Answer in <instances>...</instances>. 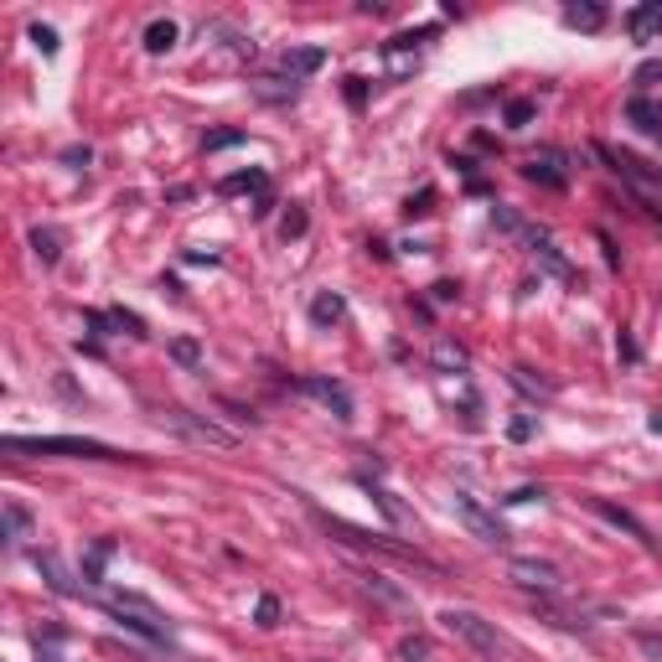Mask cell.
I'll use <instances>...</instances> for the list:
<instances>
[{
	"instance_id": "1",
	"label": "cell",
	"mask_w": 662,
	"mask_h": 662,
	"mask_svg": "<svg viewBox=\"0 0 662 662\" xmlns=\"http://www.w3.org/2000/svg\"><path fill=\"white\" fill-rule=\"evenodd\" d=\"M5 455H83V461H119L114 445L78 435H5Z\"/></svg>"
},
{
	"instance_id": "2",
	"label": "cell",
	"mask_w": 662,
	"mask_h": 662,
	"mask_svg": "<svg viewBox=\"0 0 662 662\" xmlns=\"http://www.w3.org/2000/svg\"><path fill=\"white\" fill-rule=\"evenodd\" d=\"M440 626L451 631V637H461V642H466L471 652H476V657H497V652H502L497 626H492L486 616L466 611V606H445V611H440Z\"/></svg>"
},
{
	"instance_id": "3",
	"label": "cell",
	"mask_w": 662,
	"mask_h": 662,
	"mask_svg": "<svg viewBox=\"0 0 662 662\" xmlns=\"http://www.w3.org/2000/svg\"><path fill=\"white\" fill-rule=\"evenodd\" d=\"M166 424H171V430H181V435L187 440H197V445H212V451H228V445H233V430H223V424H212V420H197L192 409H166L161 414Z\"/></svg>"
},
{
	"instance_id": "4",
	"label": "cell",
	"mask_w": 662,
	"mask_h": 662,
	"mask_svg": "<svg viewBox=\"0 0 662 662\" xmlns=\"http://www.w3.org/2000/svg\"><path fill=\"white\" fill-rule=\"evenodd\" d=\"M451 507H455V517H461V523H466L471 534L482 538V544H507V534H502V523L492 513H486L482 502L471 497V492H455L451 497Z\"/></svg>"
},
{
	"instance_id": "5",
	"label": "cell",
	"mask_w": 662,
	"mask_h": 662,
	"mask_svg": "<svg viewBox=\"0 0 662 662\" xmlns=\"http://www.w3.org/2000/svg\"><path fill=\"white\" fill-rule=\"evenodd\" d=\"M523 177L538 181V187H569V156L565 150H554V146H544V150H534V156L523 161Z\"/></svg>"
},
{
	"instance_id": "6",
	"label": "cell",
	"mask_w": 662,
	"mask_h": 662,
	"mask_svg": "<svg viewBox=\"0 0 662 662\" xmlns=\"http://www.w3.org/2000/svg\"><path fill=\"white\" fill-rule=\"evenodd\" d=\"M507 575H513V585H523V590H544V596L565 585V575H559L549 559H513V565H507Z\"/></svg>"
},
{
	"instance_id": "7",
	"label": "cell",
	"mask_w": 662,
	"mask_h": 662,
	"mask_svg": "<svg viewBox=\"0 0 662 662\" xmlns=\"http://www.w3.org/2000/svg\"><path fill=\"white\" fill-rule=\"evenodd\" d=\"M590 513H596V517H606V523H611V528H621V534H631L637 544H642V549H657V538L647 534V523H642L637 513H626V507H616V502L590 497Z\"/></svg>"
},
{
	"instance_id": "8",
	"label": "cell",
	"mask_w": 662,
	"mask_h": 662,
	"mask_svg": "<svg viewBox=\"0 0 662 662\" xmlns=\"http://www.w3.org/2000/svg\"><path fill=\"white\" fill-rule=\"evenodd\" d=\"M295 388H300V393H311V399H321V404L331 409L341 424L352 420V399H347V388H341L337 378H300Z\"/></svg>"
},
{
	"instance_id": "9",
	"label": "cell",
	"mask_w": 662,
	"mask_h": 662,
	"mask_svg": "<svg viewBox=\"0 0 662 662\" xmlns=\"http://www.w3.org/2000/svg\"><path fill=\"white\" fill-rule=\"evenodd\" d=\"M528 249H534V259L544 264V270H549L554 280H565V285H580V275H575V264H569V259L559 254V249H554V239H549V233H544V239H534Z\"/></svg>"
},
{
	"instance_id": "10",
	"label": "cell",
	"mask_w": 662,
	"mask_h": 662,
	"mask_svg": "<svg viewBox=\"0 0 662 662\" xmlns=\"http://www.w3.org/2000/svg\"><path fill=\"white\" fill-rule=\"evenodd\" d=\"M321 63H326V47H290V52H280V67H285V78H290V83L311 78Z\"/></svg>"
},
{
	"instance_id": "11",
	"label": "cell",
	"mask_w": 662,
	"mask_h": 662,
	"mask_svg": "<svg viewBox=\"0 0 662 662\" xmlns=\"http://www.w3.org/2000/svg\"><path fill=\"white\" fill-rule=\"evenodd\" d=\"M626 26H631V36L637 42H657L662 36V0H647V5H637L626 16Z\"/></svg>"
},
{
	"instance_id": "12",
	"label": "cell",
	"mask_w": 662,
	"mask_h": 662,
	"mask_svg": "<svg viewBox=\"0 0 662 662\" xmlns=\"http://www.w3.org/2000/svg\"><path fill=\"white\" fill-rule=\"evenodd\" d=\"M596 156H606V161L621 171V177H631V181H652V187H662V166H647V161H637V156H616V150H606V146H596Z\"/></svg>"
},
{
	"instance_id": "13",
	"label": "cell",
	"mask_w": 662,
	"mask_h": 662,
	"mask_svg": "<svg viewBox=\"0 0 662 662\" xmlns=\"http://www.w3.org/2000/svg\"><path fill=\"white\" fill-rule=\"evenodd\" d=\"M565 26H575V32H600V26H606V5H596V0H569Z\"/></svg>"
},
{
	"instance_id": "14",
	"label": "cell",
	"mask_w": 662,
	"mask_h": 662,
	"mask_svg": "<svg viewBox=\"0 0 662 662\" xmlns=\"http://www.w3.org/2000/svg\"><path fill=\"white\" fill-rule=\"evenodd\" d=\"M626 119H631V125H637V129H642V135H652V140H662V109H657V104H652V98H642V94H637V98H631V104H626Z\"/></svg>"
},
{
	"instance_id": "15",
	"label": "cell",
	"mask_w": 662,
	"mask_h": 662,
	"mask_svg": "<svg viewBox=\"0 0 662 662\" xmlns=\"http://www.w3.org/2000/svg\"><path fill=\"white\" fill-rule=\"evenodd\" d=\"M218 192H254L259 202H264V197H270V177H264V171H233V177H223L218 181Z\"/></svg>"
},
{
	"instance_id": "16",
	"label": "cell",
	"mask_w": 662,
	"mask_h": 662,
	"mask_svg": "<svg viewBox=\"0 0 662 662\" xmlns=\"http://www.w3.org/2000/svg\"><path fill=\"white\" fill-rule=\"evenodd\" d=\"M171 47H177V21L156 16V21L146 26V52H150V57H166Z\"/></svg>"
},
{
	"instance_id": "17",
	"label": "cell",
	"mask_w": 662,
	"mask_h": 662,
	"mask_svg": "<svg viewBox=\"0 0 662 662\" xmlns=\"http://www.w3.org/2000/svg\"><path fill=\"white\" fill-rule=\"evenodd\" d=\"M341 316H347V300H341V295L321 290L316 300H311V321H316V326H337Z\"/></svg>"
},
{
	"instance_id": "18",
	"label": "cell",
	"mask_w": 662,
	"mask_h": 662,
	"mask_svg": "<svg viewBox=\"0 0 662 662\" xmlns=\"http://www.w3.org/2000/svg\"><path fill=\"white\" fill-rule=\"evenodd\" d=\"M362 590H368V596H378L383 606H409V596H404V590H399V585L388 580V575H378V569H368V575H362Z\"/></svg>"
},
{
	"instance_id": "19",
	"label": "cell",
	"mask_w": 662,
	"mask_h": 662,
	"mask_svg": "<svg viewBox=\"0 0 662 662\" xmlns=\"http://www.w3.org/2000/svg\"><path fill=\"white\" fill-rule=\"evenodd\" d=\"M5 538H11V544H26V538H32V513H26L21 502H5Z\"/></svg>"
},
{
	"instance_id": "20",
	"label": "cell",
	"mask_w": 662,
	"mask_h": 662,
	"mask_svg": "<svg viewBox=\"0 0 662 662\" xmlns=\"http://www.w3.org/2000/svg\"><path fill=\"white\" fill-rule=\"evenodd\" d=\"M32 249H36V259H42V264H57V254H63L52 228H32Z\"/></svg>"
},
{
	"instance_id": "21",
	"label": "cell",
	"mask_w": 662,
	"mask_h": 662,
	"mask_svg": "<svg viewBox=\"0 0 662 662\" xmlns=\"http://www.w3.org/2000/svg\"><path fill=\"white\" fill-rule=\"evenodd\" d=\"M109 554H114L109 538H98L94 549H88V559H83V580H88V585H98V569H104V559H109Z\"/></svg>"
},
{
	"instance_id": "22",
	"label": "cell",
	"mask_w": 662,
	"mask_h": 662,
	"mask_svg": "<svg viewBox=\"0 0 662 662\" xmlns=\"http://www.w3.org/2000/svg\"><path fill=\"white\" fill-rule=\"evenodd\" d=\"M166 352L177 357L181 368H202V347H197L192 337H177V341H171V347H166Z\"/></svg>"
},
{
	"instance_id": "23",
	"label": "cell",
	"mask_w": 662,
	"mask_h": 662,
	"mask_svg": "<svg viewBox=\"0 0 662 662\" xmlns=\"http://www.w3.org/2000/svg\"><path fill=\"white\" fill-rule=\"evenodd\" d=\"M243 140H249L243 129H212L208 140H202V150H208V156H218V150H228V146H243Z\"/></svg>"
},
{
	"instance_id": "24",
	"label": "cell",
	"mask_w": 662,
	"mask_h": 662,
	"mask_svg": "<svg viewBox=\"0 0 662 662\" xmlns=\"http://www.w3.org/2000/svg\"><path fill=\"white\" fill-rule=\"evenodd\" d=\"M357 482H362V486H368V492H372V502H378V507H383V517H388V523H393V528H399V523H404V507H399V502L388 497V492H378V486H372L368 476H357Z\"/></svg>"
},
{
	"instance_id": "25",
	"label": "cell",
	"mask_w": 662,
	"mask_h": 662,
	"mask_svg": "<svg viewBox=\"0 0 662 662\" xmlns=\"http://www.w3.org/2000/svg\"><path fill=\"white\" fill-rule=\"evenodd\" d=\"M528 119H534V98H513L507 104V129H523Z\"/></svg>"
},
{
	"instance_id": "26",
	"label": "cell",
	"mask_w": 662,
	"mask_h": 662,
	"mask_svg": "<svg viewBox=\"0 0 662 662\" xmlns=\"http://www.w3.org/2000/svg\"><path fill=\"white\" fill-rule=\"evenodd\" d=\"M280 239H285V243H290V239H306V212H300V208L285 212V223H280Z\"/></svg>"
},
{
	"instance_id": "27",
	"label": "cell",
	"mask_w": 662,
	"mask_h": 662,
	"mask_svg": "<svg viewBox=\"0 0 662 662\" xmlns=\"http://www.w3.org/2000/svg\"><path fill=\"white\" fill-rule=\"evenodd\" d=\"M435 362H440V368H455V372H461V368H466V352H461L455 341H440V347H435Z\"/></svg>"
},
{
	"instance_id": "28",
	"label": "cell",
	"mask_w": 662,
	"mask_h": 662,
	"mask_svg": "<svg viewBox=\"0 0 662 662\" xmlns=\"http://www.w3.org/2000/svg\"><path fill=\"white\" fill-rule=\"evenodd\" d=\"M254 621H259V626H264V631H270V626H275V621H280V600H275V596H259V606H254Z\"/></svg>"
},
{
	"instance_id": "29",
	"label": "cell",
	"mask_w": 662,
	"mask_h": 662,
	"mask_svg": "<svg viewBox=\"0 0 662 662\" xmlns=\"http://www.w3.org/2000/svg\"><path fill=\"white\" fill-rule=\"evenodd\" d=\"M399 657H404V662H424V657H430V642H424V637H404V642H399Z\"/></svg>"
},
{
	"instance_id": "30",
	"label": "cell",
	"mask_w": 662,
	"mask_h": 662,
	"mask_svg": "<svg viewBox=\"0 0 662 662\" xmlns=\"http://www.w3.org/2000/svg\"><path fill=\"white\" fill-rule=\"evenodd\" d=\"M631 83H637V88H652V83H662V63H657V57H652V63H642L637 73H631Z\"/></svg>"
},
{
	"instance_id": "31",
	"label": "cell",
	"mask_w": 662,
	"mask_h": 662,
	"mask_svg": "<svg viewBox=\"0 0 662 662\" xmlns=\"http://www.w3.org/2000/svg\"><path fill=\"white\" fill-rule=\"evenodd\" d=\"M114 326H125L129 337H146V321H140V316H135V311H125V306L114 311Z\"/></svg>"
},
{
	"instance_id": "32",
	"label": "cell",
	"mask_w": 662,
	"mask_h": 662,
	"mask_svg": "<svg viewBox=\"0 0 662 662\" xmlns=\"http://www.w3.org/2000/svg\"><path fill=\"white\" fill-rule=\"evenodd\" d=\"M32 42H36V52H42V57H52V52H57V32H52V26H32Z\"/></svg>"
},
{
	"instance_id": "33",
	"label": "cell",
	"mask_w": 662,
	"mask_h": 662,
	"mask_svg": "<svg viewBox=\"0 0 662 662\" xmlns=\"http://www.w3.org/2000/svg\"><path fill=\"white\" fill-rule=\"evenodd\" d=\"M507 435H513V440H528V435H534V420H528V414H517V420L507 424Z\"/></svg>"
},
{
	"instance_id": "34",
	"label": "cell",
	"mask_w": 662,
	"mask_h": 662,
	"mask_svg": "<svg viewBox=\"0 0 662 662\" xmlns=\"http://www.w3.org/2000/svg\"><path fill=\"white\" fill-rule=\"evenodd\" d=\"M616 352L626 357V362H637V341H631L626 331H621V337H616Z\"/></svg>"
},
{
	"instance_id": "35",
	"label": "cell",
	"mask_w": 662,
	"mask_h": 662,
	"mask_svg": "<svg viewBox=\"0 0 662 662\" xmlns=\"http://www.w3.org/2000/svg\"><path fill=\"white\" fill-rule=\"evenodd\" d=\"M455 295H461V285H455V280H440V285H435V300H455Z\"/></svg>"
},
{
	"instance_id": "36",
	"label": "cell",
	"mask_w": 662,
	"mask_h": 662,
	"mask_svg": "<svg viewBox=\"0 0 662 662\" xmlns=\"http://www.w3.org/2000/svg\"><path fill=\"white\" fill-rule=\"evenodd\" d=\"M424 212H430V192H420V202H409L404 218H424Z\"/></svg>"
},
{
	"instance_id": "37",
	"label": "cell",
	"mask_w": 662,
	"mask_h": 662,
	"mask_svg": "<svg viewBox=\"0 0 662 662\" xmlns=\"http://www.w3.org/2000/svg\"><path fill=\"white\" fill-rule=\"evenodd\" d=\"M534 497H544V486H517L507 502H534Z\"/></svg>"
},
{
	"instance_id": "38",
	"label": "cell",
	"mask_w": 662,
	"mask_h": 662,
	"mask_svg": "<svg viewBox=\"0 0 662 662\" xmlns=\"http://www.w3.org/2000/svg\"><path fill=\"white\" fill-rule=\"evenodd\" d=\"M647 424H652V435H662V409H657V414H652Z\"/></svg>"
}]
</instances>
